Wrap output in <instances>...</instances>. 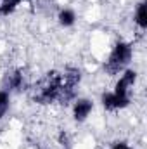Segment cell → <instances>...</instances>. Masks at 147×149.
<instances>
[{
    "label": "cell",
    "mask_w": 147,
    "mask_h": 149,
    "mask_svg": "<svg viewBox=\"0 0 147 149\" xmlns=\"http://www.w3.org/2000/svg\"><path fill=\"white\" fill-rule=\"evenodd\" d=\"M102 106L107 111H118V109H125L130 104V95H119L116 92H104L102 97Z\"/></svg>",
    "instance_id": "3"
},
{
    "label": "cell",
    "mask_w": 147,
    "mask_h": 149,
    "mask_svg": "<svg viewBox=\"0 0 147 149\" xmlns=\"http://www.w3.org/2000/svg\"><path fill=\"white\" fill-rule=\"evenodd\" d=\"M57 21H59L61 26L69 28V26H73L74 23H76V12H74L73 9H61L59 16H57Z\"/></svg>",
    "instance_id": "6"
},
{
    "label": "cell",
    "mask_w": 147,
    "mask_h": 149,
    "mask_svg": "<svg viewBox=\"0 0 147 149\" xmlns=\"http://www.w3.org/2000/svg\"><path fill=\"white\" fill-rule=\"evenodd\" d=\"M94 111V102L90 101V99H76L73 104V118L78 121V123H81V121H85L88 116H90V113Z\"/></svg>",
    "instance_id": "5"
},
{
    "label": "cell",
    "mask_w": 147,
    "mask_h": 149,
    "mask_svg": "<svg viewBox=\"0 0 147 149\" xmlns=\"http://www.w3.org/2000/svg\"><path fill=\"white\" fill-rule=\"evenodd\" d=\"M132 56H133L132 43H128V42H118L112 47V50H111V54H109V59L106 63L107 73L116 74L118 71H123L130 64Z\"/></svg>",
    "instance_id": "2"
},
{
    "label": "cell",
    "mask_w": 147,
    "mask_h": 149,
    "mask_svg": "<svg viewBox=\"0 0 147 149\" xmlns=\"http://www.w3.org/2000/svg\"><path fill=\"white\" fill-rule=\"evenodd\" d=\"M135 81H137V71L135 70H125L123 74L119 76V80L116 81L112 92H116L119 95H128V92L135 85Z\"/></svg>",
    "instance_id": "4"
},
{
    "label": "cell",
    "mask_w": 147,
    "mask_h": 149,
    "mask_svg": "<svg viewBox=\"0 0 147 149\" xmlns=\"http://www.w3.org/2000/svg\"><path fill=\"white\" fill-rule=\"evenodd\" d=\"M135 24L144 31L147 28V14H146V2H140L135 9Z\"/></svg>",
    "instance_id": "8"
},
{
    "label": "cell",
    "mask_w": 147,
    "mask_h": 149,
    "mask_svg": "<svg viewBox=\"0 0 147 149\" xmlns=\"http://www.w3.org/2000/svg\"><path fill=\"white\" fill-rule=\"evenodd\" d=\"M62 74L57 73V71H52V73H47V76L43 80H40V83L35 88V95L33 99L37 101L38 104H50L54 101H61V95H62Z\"/></svg>",
    "instance_id": "1"
},
{
    "label": "cell",
    "mask_w": 147,
    "mask_h": 149,
    "mask_svg": "<svg viewBox=\"0 0 147 149\" xmlns=\"http://www.w3.org/2000/svg\"><path fill=\"white\" fill-rule=\"evenodd\" d=\"M24 0H0V16H9L12 14Z\"/></svg>",
    "instance_id": "9"
},
{
    "label": "cell",
    "mask_w": 147,
    "mask_h": 149,
    "mask_svg": "<svg viewBox=\"0 0 147 149\" xmlns=\"http://www.w3.org/2000/svg\"><path fill=\"white\" fill-rule=\"evenodd\" d=\"M9 87L12 90H21L24 87V71L23 70H16L9 74Z\"/></svg>",
    "instance_id": "7"
},
{
    "label": "cell",
    "mask_w": 147,
    "mask_h": 149,
    "mask_svg": "<svg viewBox=\"0 0 147 149\" xmlns=\"http://www.w3.org/2000/svg\"><path fill=\"white\" fill-rule=\"evenodd\" d=\"M109 149H132V146L128 144V142H123V141H119V142H114Z\"/></svg>",
    "instance_id": "11"
},
{
    "label": "cell",
    "mask_w": 147,
    "mask_h": 149,
    "mask_svg": "<svg viewBox=\"0 0 147 149\" xmlns=\"http://www.w3.org/2000/svg\"><path fill=\"white\" fill-rule=\"evenodd\" d=\"M10 108V94L7 90H0V120L7 114Z\"/></svg>",
    "instance_id": "10"
}]
</instances>
